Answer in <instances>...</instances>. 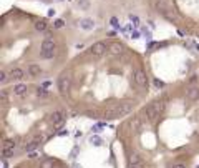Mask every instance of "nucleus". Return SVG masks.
<instances>
[{"label": "nucleus", "mask_w": 199, "mask_h": 168, "mask_svg": "<svg viewBox=\"0 0 199 168\" xmlns=\"http://www.w3.org/2000/svg\"><path fill=\"white\" fill-rule=\"evenodd\" d=\"M13 153H15V148H5V147L2 148V156L3 158H10V156H13Z\"/></svg>", "instance_id": "6ab92c4d"}, {"label": "nucleus", "mask_w": 199, "mask_h": 168, "mask_svg": "<svg viewBox=\"0 0 199 168\" xmlns=\"http://www.w3.org/2000/svg\"><path fill=\"white\" fill-rule=\"evenodd\" d=\"M129 128L133 132H138L139 128H141V118H139V117H133V118H131L129 120Z\"/></svg>", "instance_id": "9b49d317"}, {"label": "nucleus", "mask_w": 199, "mask_h": 168, "mask_svg": "<svg viewBox=\"0 0 199 168\" xmlns=\"http://www.w3.org/2000/svg\"><path fill=\"white\" fill-rule=\"evenodd\" d=\"M91 143H93V145H96V147H100V145H101V138H100V137H91Z\"/></svg>", "instance_id": "bb28decb"}, {"label": "nucleus", "mask_w": 199, "mask_h": 168, "mask_svg": "<svg viewBox=\"0 0 199 168\" xmlns=\"http://www.w3.org/2000/svg\"><path fill=\"white\" fill-rule=\"evenodd\" d=\"M108 47H110V45L106 44V42H96V44L91 45L90 52H91V54H93L95 57H101V55H105V54H106Z\"/></svg>", "instance_id": "7ed1b4c3"}, {"label": "nucleus", "mask_w": 199, "mask_h": 168, "mask_svg": "<svg viewBox=\"0 0 199 168\" xmlns=\"http://www.w3.org/2000/svg\"><path fill=\"white\" fill-rule=\"evenodd\" d=\"M60 2H61V0H60Z\"/></svg>", "instance_id": "4c0bfd02"}, {"label": "nucleus", "mask_w": 199, "mask_h": 168, "mask_svg": "<svg viewBox=\"0 0 199 168\" xmlns=\"http://www.w3.org/2000/svg\"><path fill=\"white\" fill-rule=\"evenodd\" d=\"M80 27L83 28V30H91V28L95 27V22L91 20V18H81V20H80Z\"/></svg>", "instance_id": "4468645a"}, {"label": "nucleus", "mask_w": 199, "mask_h": 168, "mask_svg": "<svg viewBox=\"0 0 199 168\" xmlns=\"http://www.w3.org/2000/svg\"><path fill=\"white\" fill-rule=\"evenodd\" d=\"M55 40H52V38H45V40L42 42V52H52L55 50Z\"/></svg>", "instance_id": "0eeeda50"}, {"label": "nucleus", "mask_w": 199, "mask_h": 168, "mask_svg": "<svg viewBox=\"0 0 199 168\" xmlns=\"http://www.w3.org/2000/svg\"><path fill=\"white\" fill-rule=\"evenodd\" d=\"M133 78H134V83L138 85V87H141V88H148V83H149V80H148V75L144 73V72L141 68H136L133 72Z\"/></svg>", "instance_id": "f03ea898"}, {"label": "nucleus", "mask_w": 199, "mask_h": 168, "mask_svg": "<svg viewBox=\"0 0 199 168\" xmlns=\"http://www.w3.org/2000/svg\"><path fill=\"white\" fill-rule=\"evenodd\" d=\"M129 168H139V166H129Z\"/></svg>", "instance_id": "c9c22d12"}, {"label": "nucleus", "mask_w": 199, "mask_h": 168, "mask_svg": "<svg viewBox=\"0 0 199 168\" xmlns=\"http://www.w3.org/2000/svg\"><path fill=\"white\" fill-rule=\"evenodd\" d=\"M50 120H52V123H55V125L63 123L65 122V113L60 112V110H55L53 113H50Z\"/></svg>", "instance_id": "39448f33"}, {"label": "nucleus", "mask_w": 199, "mask_h": 168, "mask_svg": "<svg viewBox=\"0 0 199 168\" xmlns=\"http://www.w3.org/2000/svg\"><path fill=\"white\" fill-rule=\"evenodd\" d=\"M23 75H25V72H23L20 67H15V68L10 70V78L12 80H22Z\"/></svg>", "instance_id": "9d476101"}, {"label": "nucleus", "mask_w": 199, "mask_h": 168, "mask_svg": "<svg viewBox=\"0 0 199 168\" xmlns=\"http://www.w3.org/2000/svg\"><path fill=\"white\" fill-rule=\"evenodd\" d=\"M196 168H199V165H197V166H196Z\"/></svg>", "instance_id": "e433bc0d"}, {"label": "nucleus", "mask_w": 199, "mask_h": 168, "mask_svg": "<svg viewBox=\"0 0 199 168\" xmlns=\"http://www.w3.org/2000/svg\"><path fill=\"white\" fill-rule=\"evenodd\" d=\"M27 90H28V87H27L25 83H17L15 87H13V93L18 95V97H22V95L27 93Z\"/></svg>", "instance_id": "ddd939ff"}, {"label": "nucleus", "mask_w": 199, "mask_h": 168, "mask_svg": "<svg viewBox=\"0 0 199 168\" xmlns=\"http://www.w3.org/2000/svg\"><path fill=\"white\" fill-rule=\"evenodd\" d=\"M111 25H113L115 28H120V23H118V18H116V17L111 18Z\"/></svg>", "instance_id": "7c9ffc66"}, {"label": "nucleus", "mask_w": 199, "mask_h": 168, "mask_svg": "<svg viewBox=\"0 0 199 168\" xmlns=\"http://www.w3.org/2000/svg\"><path fill=\"white\" fill-rule=\"evenodd\" d=\"M108 50H110V54H111V55H120V54H123L124 47L121 45L120 42H111L110 47H108Z\"/></svg>", "instance_id": "423d86ee"}, {"label": "nucleus", "mask_w": 199, "mask_h": 168, "mask_svg": "<svg viewBox=\"0 0 199 168\" xmlns=\"http://www.w3.org/2000/svg\"><path fill=\"white\" fill-rule=\"evenodd\" d=\"M55 15V10H53V8H50V10H48V17H53Z\"/></svg>", "instance_id": "72a5a7b5"}, {"label": "nucleus", "mask_w": 199, "mask_h": 168, "mask_svg": "<svg viewBox=\"0 0 199 168\" xmlns=\"http://www.w3.org/2000/svg\"><path fill=\"white\" fill-rule=\"evenodd\" d=\"M47 20H43V18H42V20H37L35 22V30L37 32H45L47 30Z\"/></svg>", "instance_id": "f3484780"}, {"label": "nucleus", "mask_w": 199, "mask_h": 168, "mask_svg": "<svg viewBox=\"0 0 199 168\" xmlns=\"http://www.w3.org/2000/svg\"><path fill=\"white\" fill-rule=\"evenodd\" d=\"M37 97H40V98H47L48 97V92L45 88H37Z\"/></svg>", "instance_id": "412c9836"}, {"label": "nucleus", "mask_w": 199, "mask_h": 168, "mask_svg": "<svg viewBox=\"0 0 199 168\" xmlns=\"http://www.w3.org/2000/svg\"><path fill=\"white\" fill-rule=\"evenodd\" d=\"M154 85H156L158 88H161V87H164V82H161L159 78H154Z\"/></svg>", "instance_id": "c756f323"}, {"label": "nucleus", "mask_w": 199, "mask_h": 168, "mask_svg": "<svg viewBox=\"0 0 199 168\" xmlns=\"http://www.w3.org/2000/svg\"><path fill=\"white\" fill-rule=\"evenodd\" d=\"M0 98H2V103L3 105L8 102V92H7V90H2V92H0Z\"/></svg>", "instance_id": "b1692460"}, {"label": "nucleus", "mask_w": 199, "mask_h": 168, "mask_svg": "<svg viewBox=\"0 0 199 168\" xmlns=\"http://www.w3.org/2000/svg\"><path fill=\"white\" fill-rule=\"evenodd\" d=\"M71 88V78L68 73H61L60 77H58V90H60L61 95H68Z\"/></svg>", "instance_id": "f257e3e1"}, {"label": "nucleus", "mask_w": 199, "mask_h": 168, "mask_svg": "<svg viewBox=\"0 0 199 168\" xmlns=\"http://www.w3.org/2000/svg\"><path fill=\"white\" fill-rule=\"evenodd\" d=\"M131 112V103H126L123 107H118V117H123V115Z\"/></svg>", "instance_id": "a211bd4d"}, {"label": "nucleus", "mask_w": 199, "mask_h": 168, "mask_svg": "<svg viewBox=\"0 0 199 168\" xmlns=\"http://www.w3.org/2000/svg\"><path fill=\"white\" fill-rule=\"evenodd\" d=\"M78 7L88 8V7H90V2H88V0H78Z\"/></svg>", "instance_id": "393cba45"}, {"label": "nucleus", "mask_w": 199, "mask_h": 168, "mask_svg": "<svg viewBox=\"0 0 199 168\" xmlns=\"http://www.w3.org/2000/svg\"><path fill=\"white\" fill-rule=\"evenodd\" d=\"M7 82H8L7 80V73L2 70V72H0V83H7Z\"/></svg>", "instance_id": "cd10ccee"}, {"label": "nucleus", "mask_w": 199, "mask_h": 168, "mask_svg": "<svg viewBox=\"0 0 199 168\" xmlns=\"http://www.w3.org/2000/svg\"><path fill=\"white\" fill-rule=\"evenodd\" d=\"M3 147H5V148H15V140H12V138H7V140L3 142Z\"/></svg>", "instance_id": "4be33fe9"}, {"label": "nucleus", "mask_w": 199, "mask_h": 168, "mask_svg": "<svg viewBox=\"0 0 199 168\" xmlns=\"http://www.w3.org/2000/svg\"><path fill=\"white\" fill-rule=\"evenodd\" d=\"M129 163H131V166H139L143 163V158L139 153H131V156H129Z\"/></svg>", "instance_id": "f8f14e48"}, {"label": "nucleus", "mask_w": 199, "mask_h": 168, "mask_svg": "<svg viewBox=\"0 0 199 168\" xmlns=\"http://www.w3.org/2000/svg\"><path fill=\"white\" fill-rule=\"evenodd\" d=\"M169 168H186L184 163H173V165H169Z\"/></svg>", "instance_id": "c85d7f7f"}, {"label": "nucleus", "mask_w": 199, "mask_h": 168, "mask_svg": "<svg viewBox=\"0 0 199 168\" xmlns=\"http://www.w3.org/2000/svg\"><path fill=\"white\" fill-rule=\"evenodd\" d=\"M153 107L154 110H156V113H158V117L164 112V107H166V103L163 102V100H156V102H153Z\"/></svg>", "instance_id": "dca6fc26"}, {"label": "nucleus", "mask_w": 199, "mask_h": 168, "mask_svg": "<svg viewBox=\"0 0 199 168\" xmlns=\"http://www.w3.org/2000/svg\"><path fill=\"white\" fill-rule=\"evenodd\" d=\"M129 18H131V22H134V23H138V22H139V20H138V17H134V15H131Z\"/></svg>", "instance_id": "473e14b6"}, {"label": "nucleus", "mask_w": 199, "mask_h": 168, "mask_svg": "<svg viewBox=\"0 0 199 168\" xmlns=\"http://www.w3.org/2000/svg\"><path fill=\"white\" fill-rule=\"evenodd\" d=\"M68 135V130H60L58 132V137H66Z\"/></svg>", "instance_id": "2f4dec72"}, {"label": "nucleus", "mask_w": 199, "mask_h": 168, "mask_svg": "<svg viewBox=\"0 0 199 168\" xmlns=\"http://www.w3.org/2000/svg\"><path fill=\"white\" fill-rule=\"evenodd\" d=\"M186 97L189 98V100H197L199 98V87H189L188 90H186Z\"/></svg>", "instance_id": "6e6552de"}, {"label": "nucleus", "mask_w": 199, "mask_h": 168, "mask_svg": "<svg viewBox=\"0 0 199 168\" xmlns=\"http://www.w3.org/2000/svg\"><path fill=\"white\" fill-rule=\"evenodd\" d=\"M71 168H81V166L78 165V163H73V165H71Z\"/></svg>", "instance_id": "f704fd0d"}, {"label": "nucleus", "mask_w": 199, "mask_h": 168, "mask_svg": "<svg viewBox=\"0 0 199 168\" xmlns=\"http://www.w3.org/2000/svg\"><path fill=\"white\" fill-rule=\"evenodd\" d=\"M27 72H28V75H30V77H38L42 73V67L37 65V63H32V65L27 67Z\"/></svg>", "instance_id": "1a4fd4ad"}, {"label": "nucleus", "mask_w": 199, "mask_h": 168, "mask_svg": "<svg viewBox=\"0 0 199 168\" xmlns=\"http://www.w3.org/2000/svg\"><path fill=\"white\" fill-rule=\"evenodd\" d=\"M40 168H53V160H43L40 163Z\"/></svg>", "instance_id": "5701e85b"}, {"label": "nucleus", "mask_w": 199, "mask_h": 168, "mask_svg": "<svg viewBox=\"0 0 199 168\" xmlns=\"http://www.w3.org/2000/svg\"><path fill=\"white\" fill-rule=\"evenodd\" d=\"M40 57H42L43 60H52L53 57H55V50H52V52H42Z\"/></svg>", "instance_id": "aec40b11"}, {"label": "nucleus", "mask_w": 199, "mask_h": 168, "mask_svg": "<svg viewBox=\"0 0 199 168\" xmlns=\"http://www.w3.org/2000/svg\"><path fill=\"white\" fill-rule=\"evenodd\" d=\"M53 27H55V28H61V27H65V22L58 18V20H55V22H53Z\"/></svg>", "instance_id": "a878e982"}, {"label": "nucleus", "mask_w": 199, "mask_h": 168, "mask_svg": "<svg viewBox=\"0 0 199 168\" xmlns=\"http://www.w3.org/2000/svg\"><path fill=\"white\" fill-rule=\"evenodd\" d=\"M154 8H156V10L159 12V13H164V15H166V2H164V0H156V2H154Z\"/></svg>", "instance_id": "2eb2a0df"}, {"label": "nucleus", "mask_w": 199, "mask_h": 168, "mask_svg": "<svg viewBox=\"0 0 199 168\" xmlns=\"http://www.w3.org/2000/svg\"><path fill=\"white\" fill-rule=\"evenodd\" d=\"M143 115H144V118H146L148 122H154V120H156L158 113H156V110H154L153 103H151V105H148V107L143 110Z\"/></svg>", "instance_id": "20e7f679"}]
</instances>
